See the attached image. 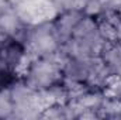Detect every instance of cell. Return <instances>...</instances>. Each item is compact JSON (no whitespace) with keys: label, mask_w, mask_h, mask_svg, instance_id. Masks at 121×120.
Here are the masks:
<instances>
[{"label":"cell","mask_w":121,"mask_h":120,"mask_svg":"<svg viewBox=\"0 0 121 120\" xmlns=\"http://www.w3.org/2000/svg\"><path fill=\"white\" fill-rule=\"evenodd\" d=\"M21 78L38 93L59 86L65 82L62 57H31L21 71Z\"/></svg>","instance_id":"obj_1"},{"label":"cell","mask_w":121,"mask_h":120,"mask_svg":"<svg viewBox=\"0 0 121 120\" xmlns=\"http://www.w3.org/2000/svg\"><path fill=\"white\" fill-rule=\"evenodd\" d=\"M23 41L31 57H55L60 55L63 44L52 26L51 18L28 24Z\"/></svg>","instance_id":"obj_2"},{"label":"cell","mask_w":121,"mask_h":120,"mask_svg":"<svg viewBox=\"0 0 121 120\" xmlns=\"http://www.w3.org/2000/svg\"><path fill=\"white\" fill-rule=\"evenodd\" d=\"M30 58L23 40L3 37L0 41V74H20Z\"/></svg>","instance_id":"obj_3"},{"label":"cell","mask_w":121,"mask_h":120,"mask_svg":"<svg viewBox=\"0 0 121 120\" xmlns=\"http://www.w3.org/2000/svg\"><path fill=\"white\" fill-rule=\"evenodd\" d=\"M83 16H85L83 10H63V11L55 13L54 17H51L52 26L63 45L72 38Z\"/></svg>","instance_id":"obj_4"},{"label":"cell","mask_w":121,"mask_h":120,"mask_svg":"<svg viewBox=\"0 0 121 120\" xmlns=\"http://www.w3.org/2000/svg\"><path fill=\"white\" fill-rule=\"evenodd\" d=\"M114 10H116V11H117V14H118V16H120V18H121V1H120V4H118V6H117V7H116V9H114Z\"/></svg>","instance_id":"obj_5"},{"label":"cell","mask_w":121,"mask_h":120,"mask_svg":"<svg viewBox=\"0 0 121 120\" xmlns=\"http://www.w3.org/2000/svg\"><path fill=\"white\" fill-rule=\"evenodd\" d=\"M1 38H3V37H1V35H0V41H1Z\"/></svg>","instance_id":"obj_6"}]
</instances>
